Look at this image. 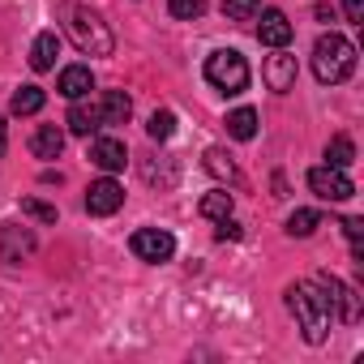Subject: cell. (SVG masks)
<instances>
[{"instance_id": "7402d4cb", "label": "cell", "mask_w": 364, "mask_h": 364, "mask_svg": "<svg viewBox=\"0 0 364 364\" xmlns=\"http://www.w3.org/2000/svg\"><path fill=\"white\" fill-rule=\"evenodd\" d=\"M43 103H48L43 86H22V90L14 95V116H35V112H39Z\"/></svg>"}, {"instance_id": "e0dca14e", "label": "cell", "mask_w": 364, "mask_h": 364, "mask_svg": "<svg viewBox=\"0 0 364 364\" xmlns=\"http://www.w3.org/2000/svg\"><path fill=\"white\" fill-rule=\"evenodd\" d=\"M56 56H60V35H56V31H43V35L35 39V48H31V69H35V73H48V69L56 65Z\"/></svg>"}, {"instance_id": "ba28073f", "label": "cell", "mask_w": 364, "mask_h": 364, "mask_svg": "<svg viewBox=\"0 0 364 364\" xmlns=\"http://www.w3.org/2000/svg\"><path fill=\"white\" fill-rule=\"evenodd\" d=\"M35 232L31 228H18V223H5L0 228V262L5 266H18V262H26L31 253H35Z\"/></svg>"}, {"instance_id": "1f68e13d", "label": "cell", "mask_w": 364, "mask_h": 364, "mask_svg": "<svg viewBox=\"0 0 364 364\" xmlns=\"http://www.w3.org/2000/svg\"><path fill=\"white\" fill-rule=\"evenodd\" d=\"M9 150V124H5V116H0V154Z\"/></svg>"}, {"instance_id": "9a60e30c", "label": "cell", "mask_w": 364, "mask_h": 364, "mask_svg": "<svg viewBox=\"0 0 364 364\" xmlns=\"http://www.w3.org/2000/svg\"><path fill=\"white\" fill-rule=\"evenodd\" d=\"M206 171H210L215 180H223V185H245V176H240L236 159H232L223 146H210V150H206Z\"/></svg>"}, {"instance_id": "7a4b0ae2", "label": "cell", "mask_w": 364, "mask_h": 364, "mask_svg": "<svg viewBox=\"0 0 364 364\" xmlns=\"http://www.w3.org/2000/svg\"><path fill=\"white\" fill-rule=\"evenodd\" d=\"M65 26H69V39L77 43V52H86V56H112L116 52V35L107 31V22L95 9L69 5L65 9Z\"/></svg>"}, {"instance_id": "603a6c76", "label": "cell", "mask_w": 364, "mask_h": 364, "mask_svg": "<svg viewBox=\"0 0 364 364\" xmlns=\"http://www.w3.org/2000/svg\"><path fill=\"white\" fill-rule=\"evenodd\" d=\"M317 228H321V215H317V210H291V215H287V236H300V240H304V236H313Z\"/></svg>"}, {"instance_id": "d6986e66", "label": "cell", "mask_w": 364, "mask_h": 364, "mask_svg": "<svg viewBox=\"0 0 364 364\" xmlns=\"http://www.w3.org/2000/svg\"><path fill=\"white\" fill-rule=\"evenodd\" d=\"M228 133H232L236 141H253V137H257V112H253V107H236V112L228 116Z\"/></svg>"}, {"instance_id": "5bb4252c", "label": "cell", "mask_w": 364, "mask_h": 364, "mask_svg": "<svg viewBox=\"0 0 364 364\" xmlns=\"http://www.w3.org/2000/svg\"><path fill=\"white\" fill-rule=\"evenodd\" d=\"M56 90L73 103V99H86L90 90H95V73L86 69V65H69V69H60V82H56Z\"/></svg>"}, {"instance_id": "9c48e42d", "label": "cell", "mask_w": 364, "mask_h": 364, "mask_svg": "<svg viewBox=\"0 0 364 364\" xmlns=\"http://www.w3.org/2000/svg\"><path fill=\"white\" fill-rule=\"evenodd\" d=\"M262 77L274 95H287L296 86V56L287 48H274V56H266V65H262Z\"/></svg>"}, {"instance_id": "8fae6325", "label": "cell", "mask_w": 364, "mask_h": 364, "mask_svg": "<svg viewBox=\"0 0 364 364\" xmlns=\"http://www.w3.org/2000/svg\"><path fill=\"white\" fill-rule=\"evenodd\" d=\"M90 163H95V167H103V171L112 176V171H124L129 150H124V141H120V137H95V141H90Z\"/></svg>"}, {"instance_id": "4dcf8cb0", "label": "cell", "mask_w": 364, "mask_h": 364, "mask_svg": "<svg viewBox=\"0 0 364 364\" xmlns=\"http://www.w3.org/2000/svg\"><path fill=\"white\" fill-rule=\"evenodd\" d=\"M343 14H347L351 26H360L364 22V0H343Z\"/></svg>"}, {"instance_id": "ac0fdd59", "label": "cell", "mask_w": 364, "mask_h": 364, "mask_svg": "<svg viewBox=\"0 0 364 364\" xmlns=\"http://www.w3.org/2000/svg\"><path fill=\"white\" fill-rule=\"evenodd\" d=\"M99 112H103V124H129V116H133V99H129L124 90H103Z\"/></svg>"}, {"instance_id": "d6a6232c", "label": "cell", "mask_w": 364, "mask_h": 364, "mask_svg": "<svg viewBox=\"0 0 364 364\" xmlns=\"http://www.w3.org/2000/svg\"><path fill=\"white\" fill-rule=\"evenodd\" d=\"M317 22H334V9L330 5H317Z\"/></svg>"}, {"instance_id": "484cf974", "label": "cell", "mask_w": 364, "mask_h": 364, "mask_svg": "<svg viewBox=\"0 0 364 364\" xmlns=\"http://www.w3.org/2000/svg\"><path fill=\"white\" fill-rule=\"evenodd\" d=\"M146 180H150V185H163V189H171L176 185V167L159 154V163H146Z\"/></svg>"}, {"instance_id": "277c9868", "label": "cell", "mask_w": 364, "mask_h": 364, "mask_svg": "<svg viewBox=\"0 0 364 364\" xmlns=\"http://www.w3.org/2000/svg\"><path fill=\"white\" fill-rule=\"evenodd\" d=\"M206 82H210L219 95H245V86H249V60H245L236 48L210 52V56H206Z\"/></svg>"}, {"instance_id": "7c38bea8", "label": "cell", "mask_w": 364, "mask_h": 364, "mask_svg": "<svg viewBox=\"0 0 364 364\" xmlns=\"http://www.w3.org/2000/svg\"><path fill=\"white\" fill-rule=\"evenodd\" d=\"M257 39L266 48H287L291 43V22L283 9H262V22H257Z\"/></svg>"}, {"instance_id": "f546056e", "label": "cell", "mask_w": 364, "mask_h": 364, "mask_svg": "<svg viewBox=\"0 0 364 364\" xmlns=\"http://www.w3.org/2000/svg\"><path fill=\"white\" fill-rule=\"evenodd\" d=\"M343 232H347V240H351V245H360V236H364V219L347 215V219H343Z\"/></svg>"}, {"instance_id": "5b68a950", "label": "cell", "mask_w": 364, "mask_h": 364, "mask_svg": "<svg viewBox=\"0 0 364 364\" xmlns=\"http://www.w3.org/2000/svg\"><path fill=\"white\" fill-rule=\"evenodd\" d=\"M309 189H313L321 202H347V198H355L351 176H347L343 167H330V163H321V167L309 171Z\"/></svg>"}, {"instance_id": "83f0119b", "label": "cell", "mask_w": 364, "mask_h": 364, "mask_svg": "<svg viewBox=\"0 0 364 364\" xmlns=\"http://www.w3.org/2000/svg\"><path fill=\"white\" fill-rule=\"evenodd\" d=\"M22 215H31V219H39V223H56V206H48V202H39V198H22Z\"/></svg>"}, {"instance_id": "6da1fadb", "label": "cell", "mask_w": 364, "mask_h": 364, "mask_svg": "<svg viewBox=\"0 0 364 364\" xmlns=\"http://www.w3.org/2000/svg\"><path fill=\"white\" fill-rule=\"evenodd\" d=\"M287 309L296 313L304 343H313V347L326 343L334 313H330V296H326V287H321L317 279H309V283H291V287H287Z\"/></svg>"}, {"instance_id": "8992f818", "label": "cell", "mask_w": 364, "mask_h": 364, "mask_svg": "<svg viewBox=\"0 0 364 364\" xmlns=\"http://www.w3.org/2000/svg\"><path fill=\"white\" fill-rule=\"evenodd\" d=\"M129 249H133V257H137V262L159 266V262H171L176 240H171V232H163V228H141V232H133V236H129Z\"/></svg>"}, {"instance_id": "52a82bcc", "label": "cell", "mask_w": 364, "mask_h": 364, "mask_svg": "<svg viewBox=\"0 0 364 364\" xmlns=\"http://www.w3.org/2000/svg\"><path fill=\"white\" fill-rule=\"evenodd\" d=\"M317 283L326 287V296H330V313L338 317V321H347V326H355L360 321V300H355V291L343 283V279H334V274H317Z\"/></svg>"}, {"instance_id": "2e32d148", "label": "cell", "mask_w": 364, "mask_h": 364, "mask_svg": "<svg viewBox=\"0 0 364 364\" xmlns=\"http://www.w3.org/2000/svg\"><path fill=\"white\" fill-rule=\"evenodd\" d=\"M60 150H65V129L39 124L35 137H31V154H35V159H60Z\"/></svg>"}, {"instance_id": "ffe728a7", "label": "cell", "mask_w": 364, "mask_h": 364, "mask_svg": "<svg viewBox=\"0 0 364 364\" xmlns=\"http://www.w3.org/2000/svg\"><path fill=\"white\" fill-rule=\"evenodd\" d=\"M326 163H330V167H343V171L355 163V146H351L347 133H334V137H330V146H326Z\"/></svg>"}, {"instance_id": "f1b7e54d", "label": "cell", "mask_w": 364, "mask_h": 364, "mask_svg": "<svg viewBox=\"0 0 364 364\" xmlns=\"http://www.w3.org/2000/svg\"><path fill=\"white\" fill-rule=\"evenodd\" d=\"M215 236H219V240H240L245 232H240V223L228 215V219H219V232H215Z\"/></svg>"}, {"instance_id": "30bf717a", "label": "cell", "mask_w": 364, "mask_h": 364, "mask_svg": "<svg viewBox=\"0 0 364 364\" xmlns=\"http://www.w3.org/2000/svg\"><path fill=\"white\" fill-rule=\"evenodd\" d=\"M124 206V189L116 185L112 176H103V180H95V185L86 189V210L90 215H99V219H107V215H116Z\"/></svg>"}, {"instance_id": "44dd1931", "label": "cell", "mask_w": 364, "mask_h": 364, "mask_svg": "<svg viewBox=\"0 0 364 364\" xmlns=\"http://www.w3.org/2000/svg\"><path fill=\"white\" fill-rule=\"evenodd\" d=\"M232 206H236V202H232V193H228V189H215V193H206V198L198 202V210H202L206 219H215V223H219V219H228V215H232Z\"/></svg>"}, {"instance_id": "d4e9b609", "label": "cell", "mask_w": 364, "mask_h": 364, "mask_svg": "<svg viewBox=\"0 0 364 364\" xmlns=\"http://www.w3.org/2000/svg\"><path fill=\"white\" fill-rule=\"evenodd\" d=\"M167 14L180 22H198L206 14V0H167Z\"/></svg>"}, {"instance_id": "3957f363", "label": "cell", "mask_w": 364, "mask_h": 364, "mask_svg": "<svg viewBox=\"0 0 364 364\" xmlns=\"http://www.w3.org/2000/svg\"><path fill=\"white\" fill-rule=\"evenodd\" d=\"M351 69H355V43L351 39L330 31V35H321L313 43V73H317V82L338 86V82L351 77Z\"/></svg>"}, {"instance_id": "4fadbf2b", "label": "cell", "mask_w": 364, "mask_h": 364, "mask_svg": "<svg viewBox=\"0 0 364 364\" xmlns=\"http://www.w3.org/2000/svg\"><path fill=\"white\" fill-rule=\"evenodd\" d=\"M65 124H69V133H77V137H95V133L103 129V112H99V103H82V99H73Z\"/></svg>"}, {"instance_id": "cb8c5ba5", "label": "cell", "mask_w": 364, "mask_h": 364, "mask_svg": "<svg viewBox=\"0 0 364 364\" xmlns=\"http://www.w3.org/2000/svg\"><path fill=\"white\" fill-rule=\"evenodd\" d=\"M223 14L232 22H253L262 14V0H223Z\"/></svg>"}, {"instance_id": "4316f807", "label": "cell", "mask_w": 364, "mask_h": 364, "mask_svg": "<svg viewBox=\"0 0 364 364\" xmlns=\"http://www.w3.org/2000/svg\"><path fill=\"white\" fill-rule=\"evenodd\" d=\"M146 133H150L154 141H167V137L176 133V116H171L167 107H163V112H154V116H150V124H146Z\"/></svg>"}]
</instances>
